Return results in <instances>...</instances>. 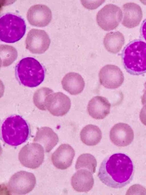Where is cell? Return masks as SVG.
I'll return each mask as SVG.
<instances>
[{"label": "cell", "instance_id": "ffe728a7", "mask_svg": "<svg viewBox=\"0 0 146 195\" xmlns=\"http://www.w3.org/2000/svg\"><path fill=\"white\" fill-rule=\"evenodd\" d=\"M81 140L84 144L94 146L100 141L102 137V131L97 126L90 124L84 127L80 131Z\"/></svg>", "mask_w": 146, "mask_h": 195}, {"label": "cell", "instance_id": "5b68a950", "mask_svg": "<svg viewBox=\"0 0 146 195\" xmlns=\"http://www.w3.org/2000/svg\"><path fill=\"white\" fill-rule=\"evenodd\" d=\"M26 25L21 17L7 13L0 19V39L3 42L12 43L21 39L24 35Z\"/></svg>", "mask_w": 146, "mask_h": 195}, {"label": "cell", "instance_id": "44dd1931", "mask_svg": "<svg viewBox=\"0 0 146 195\" xmlns=\"http://www.w3.org/2000/svg\"><path fill=\"white\" fill-rule=\"evenodd\" d=\"M124 41V36L119 31L110 32L105 36L103 43L108 51L116 53L121 50Z\"/></svg>", "mask_w": 146, "mask_h": 195}, {"label": "cell", "instance_id": "ac0fdd59", "mask_svg": "<svg viewBox=\"0 0 146 195\" xmlns=\"http://www.w3.org/2000/svg\"><path fill=\"white\" fill-rule=\"evenodd\" d=\"M123 17L122 24L128 28L137 26L142 19L143 13L141 7L138 5L129 3L123 5L122 7Z\"/></svg>", "mask_w": 146, "mask_h": 195}, {"label": "cell", "instance_id": "8992f818", "mask_svg": "<svg viewBox=\"0 0 146 195\" xmlns=\"http://www.w3.org/2000/svg\"><path fill=\"white\" fill-rule=\"evenodd\" d=\"M36 182L35 177L33 173L21 171L11 177L7 184V189L11 194H25L33 190Z\"/></svg>", "mask_w": 146, "mask_h": 195}, {"label": "cell", "instance_id": "7402d4cb", "mask_svg": "<svg viewBox=\"0 0 146 195\" xmlns=\"http://www.w3.org/2000/svg\"><path fill=\"white\" fill-rule=\"evenodd\" d=\"M97 161L95 157L89 153H84L78 158L75 164V169L87 170L92 173H95L97 166Z\"/></svg>", "mask_w": 146, "mask_h": 195}, {"label": "cell", "instance_id": "6da1fadb", "mask_svg": "<svg viewBox=\"0 0 146 195\" xmlns=\"http://www.w3.org/2000/svg\"><path fill=\"white\" fill-rule=\"evenodd\" d=\"M134 166L130 157L124 153L109 155L103 161L98 176L101 181L109 187L120 188L131 181Z\"/></svg>", "mask_w": 146, "mask_h": 195}, {"label": "cell", "instance_id": "7c38bea8", "mask_svg": "<svg viewBox=\"0 0 146 195\" xmlns=\"http://www.w3.org/2000/svg\"><path fill=\"white\" fill-rule=\"evenodd\" d=\"M122 73L117 66L107 65L102 67L99 73L100 82L104 87L109 89L118 88L121 84Z\"/></svg>", "mask_w": 146, "mask_h": 195}, {"label": "cell", "instance_id": "4316f807", "mask_svg": "<svg viewBox=\"0 0 146 195\" xmlns=\"http://www.w3.org/2000/svg\"><path fill=\"white\" fill-rule=\"evenodd\" d=\"M141 30L142 36L146 41V19L142 24Z\"/></svg>", "mask_w": 146, "mask_h": 195}, {"label": "cell", "instance_id": "52a82bcc", "mask_svg": "<svg viewBox=\"0 0 146 195\" xmlns=\"http://www.w3.org/2000/svg\"><path fill=\"white\" fill-rule=\"evenodd\" d=\"M122 17V12L120 8L114 4H109L98 11L96 15V21L101 29L110 31L118 26Z\"/></svg>", "mask_w": 146, "mask_h": 195}, {"label": "cell", "instance_id": "8fae6325", "mask_svg": "<svg viewBox=\"0 0 146 195\" xmlns=\"http://www.w3.org/2000/svg\"><path fill=\"white\" fill-rule=\"evenodd\" d=\"M110 137L111 142L119 147L129 145L134 138L133 131L128 124L123 122L115 124L111 128Z\"/></svg>", "mask_w": 146, "mask_h": 195}, {"label": "cell", "instance_id": "d6986e66", "mask_svg": "<svg viewBox=\"0 0 146 195\" xmlns=\"http://www.w3.org/2000/svg\"><path fill=\"white\" fill-rule=\"evenodd\" d=\"M61 84L63 89L72 95H76L81 93L85 86L83 78L79 74L70 72L63 77Z\"/></svg>", "mask_w": 146, "mask_h": 195}, {"label": "cell", "instance_id": "3957f363", "mask_svg": "<svg viewBox=\"0 0 146 195\" xmlns=\"http://www.w3.org/2000/svg\"><path fill=\"white\" fill-rule=\"evenodd\" d=\"M15 71L16 76L19 82L28 87L38 86L44 79V67L33 57H27L21 60L16 66Z\"/></svg>", "mask_w": 146, "mask_h": 195}, {"label": "cell", "instance_id": "9a60e30c", "mask_svg": "<svg viewBox=\"0 0 146 195\" xmlns=\"http://www.w3.org/2000/svg\"><path fill=\"white\" fill-rule=\"evenodd\" d=\"M111 105L105 97L97 96L93 97L88 102L87 110L93 118L102 119L110 113Z\"/></svg>", "mask_w": 146, "mask_h": 195}, {"label": "cell", "instance_id": "5bb4252c", "mask_svg": "<svg viewBox=\"0 0 146 195\" xmlns=\"http://www.w3.org/2000/svg\"><path fill=\"white\" fill-rule=\"evenodd\" d=\"M75 155V151L70 145L63 144L52 154L51 160L56 168L65 170L71 165Z\"/></svg>", "mask_w": 146, "mask_h": 195}, {"label": "cell", "instance_id": "30bf717a", "mask_svg": "<svg viewBox=\"0 0 146 195\" xmlns=\"http://www.w3.org/2000/svg\"><path fill=\"white\" fill-rule=\"evenodd\" d=\"M46 106L52 115L57 116H63L67 113L71 108V100L62 92L53 93L47 98Z\"/></svg>", "mask_w": 146, "mask_h": 195}, {"label": "cell", "instance_id": "9c48e42d", "mask_svg": "<svg viewBox=\"0 0 146 195\" xmlns=\"http://www.w3.org/2000/svg\"><path fill=\"white\" fill-rule=\"evenodd\" d=\"M50 43V38L44 31L33 29L27 34L26 47L32 53L42 54L48 49Z\"/></svg>", "mask_w": 146, "mask_h": 195}, {"label": "cell", "instance_id": "7a4b0ae2", "mask_svg": "<svg viewBox=\"0 0 146 195\" xmlns=\"http://www.w3.org/2000/svg\"><path fill=\"white\" fill-rule=\"evenodd\" d=\"M124 68L131 75L146 73V43L140 40L132 41L124 48L122 53Z\"/></svg>", "mask_w": 146, "mask_h": 195}, {"label": "cell", "instance_id": "e0dca14e", "mask_svg": "<svg viewBox=\"0 0 146 195\" xmlns=\"http://www.w3.org/2000/svg\"><path fill=\"white\" fill-rule=\"evenodd\" d=\"M59 138L57 134L51 128L47 126L38 128L33 142L43 147L45 152H49L56 145Z\"/></svg>", "mask_w": 146, "mask_h": 195}, {"label": "cell", "instance_id": "4fadbf2b", "mask_svg": "<svg viewBox=\"0 0 146 195\" xmlns=\"http://www.w3.org/2000/svg\"><path fill=\"white\" fill-rule=\"evenodd\" d=\"M27 18L31 25L37 27H44L51 21L52 12L46 5H35L29 9L27 14Z\"/></svg>", "mask_w": 146, "mask_h": 195}, {"label": "cell", "instance_id": "603a6c76", "mask_svg": "<svg viewBox=\"0 0 146 195\" xmlns=\"http://www.w3.org/2000/svg\"><path fill=\"white\" fill-rule=\"evenodd\" d=\"M1 67H7L11 65L16 59L17 52L12 46L1 45L0 46Z\"/></svg>", "mask_w": 146, "mask_h": 195}, {"label": "cell", "instance_id": "2e32d148", "mask_svg": "<svg viewBox=\"0 0 146 195\" xmlns=\"http://www.w3.org/2000/svg\"><path fill=\"white\" fill-rule=\"evenodd\" d=\"M94 184L92 174L86 169L78 170L72 177L71 185L78 192H87L92 189Z\"/></svg>", "mask_w": 146, "mask_h": 195}, {"label": "cell", "instance_id": "ba28073f", "mask_svg": "<svg viewBox=\"0 0 146 195\" xmlns=\"http://www.w3.org/2000/svg\"><path fill=\"white\" fill-rule=\"evenodd\" d=\"M44 150L42 146L39 143L34 142L27 144L20 151L19 159L24 166L33 169L36 168L43 162Z\"/></svg>", "mask_w": 146, "mask_h": 195}, {"label": "cell", "instance_id": "484cf974", "mask_svg": "<svg viewBox=\"0 0 146 195\" xmlns=\"http://www.w3.org/2000/svg\"><path fill=\"white\" fill-rule=\"evenodd\" d=\"M139 118L142 123L146 126V105L143 106L140 111Z\"/></svg>", "mask_w": 146, "mask_h": 195}, {"label": "cell", "instance_id": "cb8c5ba5", "mask_svg": "<svg viewBox=\"0 0 146 195\" xmlns=\"http://www.w3.org/2000/svg\"><path fill=\"white\" fill-rule=\"evenodd\" d=\"M53 93L52 90L46 87H42L38 89L33 95V100L34 104L40 110H46V101L47 98Z\"/></svg>", "mask_w": 146, "mask_h": 195}, {"label": "cell", "instance_id": "277c9868", "mask_svg": "<svg viewBox=\"0 0 146 195\" xmlns=\"http://www.w3.org/2000/svg\"><path fill=\"white\" fill-rule=\"evenodd\" d=\"M3 141L13 146L20 145L28 139L29 134V125L26 120L19 115H13L7 118L1 126Z\"/></svg>", "mask_w": 146, "mask_h": 195}, {"label": "cell", "instance_id": "d4e9b609", "mask_svg": "<svg viewBox=\"0 0 146 195\" xmlns=\"http://www.w3.org/2000/svg\"><path fill=\"white\" fill-rule=\"evenodd\" d=\"M82 4L87 9H96L101 5L105 1H81Z\"/></svg>", "mask_w": 146, "mask_h": 195}, {"label": "cell", "instance_id": "83f0119b", "mask_svg": "<svg viewBox=\"0 0 146 195\" xmlns=\"http://www.w3.org/2000/svg\"><path fill=\"white\" fill-rule=\"evenodd\" d=\"M142 102L143 104L146 102V92L145 93L142 98Z\"/></svg>", "mask_w": 146, "mask_h": 195}]
</instances>
